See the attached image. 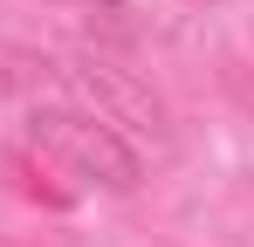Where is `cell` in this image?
<instances>
[{"label":"cell","instance_id":"cell-1","mask_svg":"<svg viewBox=\"0 0 254 247\" xmlns=\"http://www.w3.org/2000/svg\"><path fill=\"white\" fill-rule=\"evenodd\" d=\"M28 144L48 151L62 172H76V179H89V185H103V192H130V185L144 179L137 151H130L110 124L83 117V110H35V117H28Z\"/></svg>","mask_w":254,"mask_h":247},{"label":"cell","instance_id":"cell-4","mask_svg":"<svg viewBox=\"0 0 254 247\" xmlns=\"http://www.w3.org/2000/svg\"><path fill=\"white\" fill-rule=\"evenodd\" d=\"M48 76H55V62H48L42 48L0 41V96H28V89H42Z\"/></svg>","mask_w":254,"mask_h":247},{"label":"cell","instance_id":"cell-3","mask_svg":"<svg viewBox=\"0 0 254 247\" xmlns=\"http://www.w3.org/2000/svg\"><path fill=\"white\" fill-rule=\"evenodd\" d=\"M7 179H14V192L35 206H76V185H62V165L48 158V151H35V144H14L7 151Z\"/></svg>","mask_w":254,"mask_h":247},{"label":"cell","instance_id":"cell-2","mask_svg":"<svg viewBox=\"0 0 254 247\" xmlns=\"http://www.w3.org/2000/svg\"><path fill=\"white\" fill-rule=\"evenodd\" d=\"M69 76L83 82V96L96 103V110H103V124H110V130H117V124H130L137 137H151V144H172V117H165L158 89L137 76V69L110 62L103 48H83V62H76Z\"/></svg>","mask_w":254,"mask_h":247},{"label":"cell","instance_id":"cell-5","mask_svg":"<svg viewBox=\"0 0 254 247\" xmlns=\"http://www.w3.org/2000/svg\"><path fill=\"white\" fill-rule=\"evenodd\" d=\"M103 41H110V48H130V41H137V21H130L124 0H103V7L89 14V48H103Z\"/></svg>","mask_w":254,"mask_h":247},{"label":"cell","instance_id":"cell-6","mask_svg":"<svg viewBox=\"0 0 254 247\" xmlns=\"http://www.w3.org/2000/svg\"><path fill=\"white\" fill-rule=\"evenodd\" d=\"M220 82H227V96L254 117V62L248 55H227V62H220Z\"/></svg>","mask_w":254,"mask_h":247}]
</instances>
